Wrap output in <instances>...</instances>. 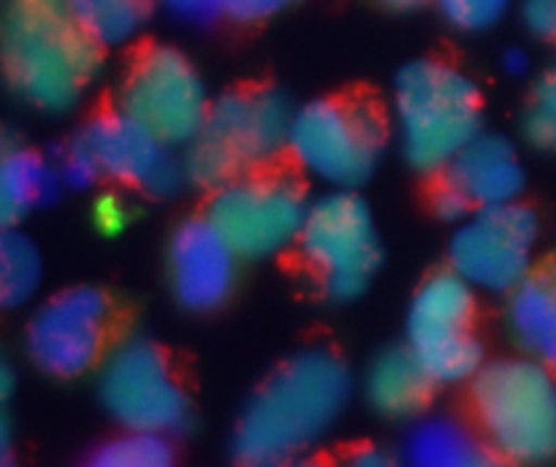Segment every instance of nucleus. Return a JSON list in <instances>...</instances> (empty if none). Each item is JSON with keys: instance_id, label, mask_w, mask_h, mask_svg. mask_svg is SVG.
<instances>
[{"instance_id": "f03ea898", "label": "nucleus", "mask_w": 556, "mask_h": 467, "mask_svg": "<svg viewBox=\"0 0 556 467\" xmlns=\"http://www.w3.org/2000/svg\"><path fill=\"white\" fill-rule=\"evenodd\" d=\"M101 49L65 0H5V76L27 106L52 114L74 109L101 71Z\"/></svg>"}, {"instance_id": "b1692460", "label": "nucleus", "mask_w": 556, "mask_h": 467, "mask_svg": "<svg viewBox=\"0 0 556 467\" xmlns=\"http://www.w3.org/2000/svg\"><path fill=\"white\" fill-rule=\"evenodd\" d=\"M525 136L535 150L556 152V71L535 85L525 114Z\"/></svg>"}, {"instance_id": "f3484780", "label": "nucleus", "mask_w": 556, "mask_h": 467, "mask_svg": "<svg viewBox=\"0 0 556 467\" xmlns=\"http://www.w3.org/2000/svg\"><path fill=\"white\" fill-rule=\"evenodd\" d=\"M432 375L413 353V348H391L380 353L367 373V400L380 416L410 418L427 405L434 389Z\"/></svg>"}, {"instance_id": "5701e85b", "label": "nucleus", "mask_w": 556, "mask_h": 467, "mask_svg": "<svg viewBox=\"0 0 556 467\" xmlns=\"http://www.w3.org/2000/svg\"><path fill=\"white\" fill-rule=\"evenodd\" d=\"M172 434L150 429H125L92 451L90 462L101 467H163L172 465Z\"/></svg>"}, {"instance_id": "9d476101", "label": "nucleus", "mask_w": 556, "mask_h": 467, "mask_svg": "<svg viewBox=\"0 0 556 467\" xmlns=\"http://www.w3.org/2000/svg\"><path fill=\"white\" fill-rule=\"evenodd\" d=\"M472 320L476 288L454 269L432 275L413 296L407 345L438 386L465 383L481 373L483 345Z\"/></svg>"}, {"instance_id": "4468645a", "label": "nucleus", "mask_w": 556, "mask_h": 467, "mask_svg": "<svg viewBox=\"0 0 556 467\" xmlns=\"http://www.w3.org/2000/svg\"><path fill=\"white\" fill-rule=\"evenodd\" d=\"M79 139L90 147L101 174L134 185L150 195L177 193L188 179L185 163L172 155L174 147L157 139L150 128H144L123 109L92 119Z\"/></svg>"}, {"instance_id": "c85d7f7f", "label": "nucleus", "mask_w": 556, "mask_h": 467, "mask_svg": "<svg viewBox=\"0 0 556 467\" xmlns=\"http://www.w3.org/2000/svg\"><path fill=\"white\" fill-rule=\"evenodd\" d=\"M472 210H476V204L470 201V195L462 188H456L454 182H448V179L434 193V215L443 217V220L462 223L472 215Z\"/></svg>"}, {"instance_id": "412c9836", "label": "nucleus", "mask_w": 556, "mask_h": 467, "mask_svg": "<svg viewBox=\"0 0 556 467\" xmlns=\"http://www.w3.org/2000/svg\"><path fill=\"white\" fill-rule=\"evenodd\" d=\"M101 47H123L144 27L150 0H65Z\"/></svg>"}, {"instance_id": "9b49d317", "label": "nucleus", "mask_w": 556, "mask_h": 467, "mask_svg": "<svg viewBox=\"0 0 556 467\" xmlns=\"http://www.w3.org/2000/svg\"><path fill=\"white\" fill-rule=\"evenodd\" d=\"M119 101L125 114L139 119L168 147H188L212 106L199 71L172 47H152L136 58Z\"/></svg>"}, {"instance_id": "2f4dec72", "label": "nucleus", "mask_w": 556, "mask_h": 467, "mask_svg": "<svg viewBox=\"0 0 556 467\" xmlns=\"http://www.w3.org/2000/svg\"><path fill=\"white\" fill-rule=\"evenodd\" d=\"M503 65L508 74L521 76L527 71V54L521 52V49H510V52L503 58Z\"/></svg>"}, {"instance_id": "20e7f679", "label": "nucleus", "mask_w": 556, "mask_h": 467, "mask_svg": "<svg viewBox=\"0 0 556 467\" xmlns=\"http://www.w3.org/2000/svg\"><path fill=\"white\" fill-rule=\"evenodd\" d=\"M293 112L275 90H233L210 106L199 136L185 147V172L201 188H220L261 172L288 152Z\"/></svg>"}, {"instance_id": "c756f323", "label": "nucleus", "mask_w": 556, "mask_h": 467, "mask_svg": "<svg viewBox=\"0 0 556 467\" xmlns=\"http://www.w3.org/2000/svg\"><path fill=\"white\" fill-rule=\"evenodd\" d=\"M525 22L535 36L556 41V0H525Z\"/></svg>"}, {"instance_id": "ddd939ff", "label": "nucleus", "mask_w": 556, "mask_h": 467, "mask_svg": "<svg viewBox=\"0 0 556 467\" xmlns=\"http://www.w3.org/2000/svg\"><path fill=\"white\" fill-rule=\"evenodd\" d=\"M109 299L96 288H71L33 313L25 345L30 362L52 378H79L103 358Z\"/></svg>"}, {"instance_id": "a211bd4d", "label": "nucleus", "mask_w": 556, "mask_h": 467, "mask_svg": "<svg viewBox=\"0 0 556 467\" xmlns=\"http://www.w3.org/2000/svg\"><path fill=\"white\" fill-rule=\"evenodd\" d=\"M508 326L527 356L556 369V286L548 277H527L510 291Z\"/></svg>"}, {"instance_id": "1a4fd4ad", "label": "nucleus", "mask_w": 556, "mask_h": 467, "mask_svg": "<svg viewBox=\"0 0 556 467\" xmlns=\"http://www.w3.org/2000/svg\"><path fill=\"white\" fill-rule=\"evenodd\" d=\"M98 396L123 429L177 434L190 424V400L166 353L144 337H125L98 369Z\"/></svg>"}, {"instance_id": "cd10ccee", "label": "nucleus", "mask_w": 556, "mask_h": 467, "mask_svg": "<svg viewBox=\"0 0 556 467\" xmlns=\"http://www.w3.org/2000/svg\"><path fill=\"white\" fill-rule=\"evenodd\" d=\"M293 0H217L223 16H231L237 22H261L280 14Z\"/></svg>"}, {"instance_id": "393cba45", "label": "nucleus", "mask_w": 556, "mask_h": 467, "mask_svg": "<svg viewBox=\"0 0 556 467\" xmlns=\"http://www.w3.org/2000/svg\"><path fill=\"white\" fill-rule=\"evenodd\" d=\"M440 11L454 27L467 33H478L500 22L508 11L510 0H438Z\"/></svg>"}, {"instance_id": "0eeeda50", "label": "nucleus", "mask_w": 556, "mask_h": 467, "mask_svg": "<svg viewBox=\"0 0 556 467\" xmlns=\"http://www.w3.org/2000/svg\"><path fill=\"white\" fill-rule=\"evenodd\" d=\"M307 212L309 201L299 179L269 168L242 174L215 188L206 206L210 223L242 261L275 258L293 248Z\"/></svg>"}, {"instance_id": "4be33fe9", "label": "nucleus", "mask_w": 556, "mask_h": 467, "mask_svg": "<svg viewBox=\"0 0 556 467\" xmlns=\"http://www.w3.org/2000/svg\"><path fill=\"white\" fill-rule=\"evenodd\" d=\"M41 282V258L27 237L5 226L0 239V299L5 307H20Z\"/></svg>"}, {"instance_id": "f704fd0d", "label": "nucleus", "mask_w": 556, "mask_h": 467, "mask_svg": "<svg viewBox=\"0 0 556 467\" xmlns=\"http://www.w3.org/2000/svg\"><path fill=\"white\" fill-rule=\"evenodd\" d=\"M548 280H552L554 286H556V258H554V264H552V272H548Z\"/></svg>"}, {"instance_id": "423d86ee", "label": "nucleus", "mask_w": 556, "mask_h": 467, "mask_svg": "<svg viewBox=\"0 0 556 467\" xmlns=\"http://www.w3.org/2000/svg\"><path fill=\"white\" fill-rule=\"evenodd\" d=\"M383 147L386 123L369 103L320 98L293 112L288 152L304 174L331 188L367 182Z\"/></svg>"}, {"instance_id": "2eb2a0df", "label": "nucleus", "mask_w": 556, "mask_h": 467, "mask_svg": "<svg viewBox=\"0 0 556 467\" xmlns=\"http://www.w3.org/2000/svg\"><path fill=\"white\" fill-rule=\"evenodd\" d=\"M168 282L188 313H212L233 291L239 258L231 244L210 223L190 217L168 239Z\"/></svg>"}, {"instance_id": "6ab92c4d", "label": "nucleus", "mask_w": 556, "mask_h": 467, "mask_svg": "<svg viewBox=\"0 0 556 467\" xmlns=\"http://www.w3.org/2000/svg\"><path fill=\"white\" fill-rule=\"evenodd\" d=\"M492 445L454 418H424L407 432L402 454L416 467H478L492 462Z\"/></svg>"}, {"instance_id": "473e14b6", "label": "nucleus", "mask_w": 556, "mask_h": 467, "mask_svg": "<svg viewBox=\"0 0 556 467\" xmlns=\"http://www.w3.org/2000/svg\"><path fill=\"white\" fill-rule=\"evenodd\" d=\"M383 3L394 11H410V9H418L421 3H427V0H383Z\"/></svg>"}, {"instance_id": "f257e3e1", "label": "nucleus", "mask_w": 556, "mask_h": 467, "mask_svg": "<svg viewBox=\"0 0 556 467\" xmlns=\"http://www.w3.org/2000/svg\"><path fill=\"white\" fill-rule=\"evenodd\" d=\"M351 373L326 351L282 364L239 418L233 451L244 465H286L307 454L351 400Z\"/></svg>"}, {"instance_id": "7c9ffc66", "label": "nucleus", "mask_w": 556, "mask_h": 467, "mask_svg": "<svg viewBox=\"0 0 556 467\" xmlns=\"http://www.w3.org/2000/svg\"><path fill=\"white\" fill-rule=\"evenodd\" d=\"M353 465H362V467H383L389 465L391 456L383 454L380 449H375V445H367V449H358V454L351 456Z\"/></svg>"}, {"instance_id": "a878e982", "label": "nucleus", "mask_w": 556, "mask_h": 467, "mask_svg": "<svg viewBox=\"0 0 556 467\" xmlns=\"http://www.w3.org/2000/svg\"><path fill=\"white\" fill-rule=\"evenodd\" d=\"M54 168H58V177L63 182V188L85 190L101 177V168H98L96 155L90 152V147L81 139H76L74 144L65 152H60L58 161H54Z\"/></svg>"}, {"instance_id": "f8f14e48", "label": "nucleus", "mask_w": 556, "mask_h": 467, "mask_svg": "<svg viewBox=\"0 0 556 467\" xmlns=\"http://www.w3.org/2000/svg\"><path fill=\"white\" fill-rule=\"evenodd\" d=\"M538 217L519 201L476 206L451 239V269L478 291L510 293L530 277Z\"/></svg>"}, {"instance_id": "dca6fc26", "label": "nucleus", "mask_w": 556, "mask_h": 467, "mask_svg": "<svg viewBox=\"0 0 556 467\" xmlns=\"http://www.w3.org/2000/svg\"><path fill=\"white\" fill-rule=\"evenodd\" d=\"M445 172L448 182L465 190L476 206L510 204L525 190V168L514 147L500 136L478 134Z\"/></svg>"}, {"instance_id": "aec40b11", "label": "nucleus", "mask_w": 556, "mask_h": 467, "mask_svg": "<svg viewBox=\"0 0 556 467\" xmlns=\"http://www.w3.org/2000/svg\"><path fill=\"white\" fill-rule=\"evenodd\" d=\"M60 188L63 182L54 163H47L25 147H5L0 163V217L5 226H14L38 204H49Z\"/></svg>"}, {"instance_id": "7ed1b4c3", "label": "nucleus", "mask_w": 556, "mask_h": 467, "mask_svg": "<svg viewBox=\"0 0 556 467\" xmlns=\"http://www.w3.org/2000/svg\"><path fill=\"white\" fill-rule=\"evenodd\" d=\"M394 117L405 161L434 174L481 134L476 81L443 60H416L396 79Z\"/></svg>"}, {"instance_id": "72a5a7b5", "label": "nucleus", "mask_w": 556, "mask_h": 467, "mask_svg": "<svg viewBox=\"0 0 556 467\" xmlns=\"http://www.w3.org/2000/svg\"><path fill=\"white\" fill-rule=\"evenodd\" d=\"M0 386H3V396L11 394V386H14V378H11V369L3 367V380H0Z\"/></svg>"}, {"instance_id": "bb28decb", "label": "nucleus", "mask_w": 556, "mask_h": 467, "mask_svg": "<svg viewBox=\"0 0 556 467\" xmlns=\"http://www.w3.org/2000/svg\"><path fill=\"white\" fill-rule=\"evenodd\" d=\"M92 223L101 234L114 237V234L125 231V226L130 223V204L117 193L98 195L92 204Z\"/></svg>"}, {"instance_id": "6e6552de", "label": "nucleus", "mask_w": 556, "mask_h": 467, "mask_svg": "<svg viewBox=\"0 0 556 467\" xmlns=\"http://www.w3.org/2000/svg\"><path fill=\"white\" fill-rule=\"evenodd\" d=\"M299 253L334 302L356 299L380 264V242L367 201L351 190H331L309 201L299 234Z\"/></svg>"}, {"instance_id": "39448f33", "label": "nucleus", "mask_w": 556, "mask_h": 467, "mask_svg": "<svg viewBox=\"0 0 556 467\" xmlns=\"http://www.w3.org/2000/svg\"><path fill=\"white\" fill-rule=\"evenodd\" d=\"M472 405L494 454L510 462L556 459V378L538 358H503L472 378Z\"/></svg>"}]
</instances>
